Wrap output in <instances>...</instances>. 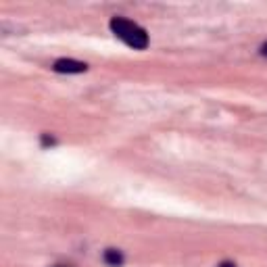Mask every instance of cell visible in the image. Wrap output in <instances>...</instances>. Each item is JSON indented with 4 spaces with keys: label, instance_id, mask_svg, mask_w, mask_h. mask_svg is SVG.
Here are the masks:
<instances>
[{
    "label": "cell",
    "instance_id": "obj_1",
    "mask_svg": "<svg viewBox=\"0 0 267 267\" xmlns=\"http://www.w3.org/2000/svg\"><path fill=\"white\" fill-rule=\"evenodd\" d=\"M111 32L115 34L119 40H123L128 46H132L134 50H144L148 46V34L142 30L140 25L128 21L123 17H113L111 19Z\"/></svg>",
    "mask_w": 267,
    "mask_h": 267
},
{
    "label": "cell",
    "instance_id": "obj_2",
    "mask_svg": "<svg viewBox=\"0 0 267 267\" xmlns=\"http://www.w3.org/2000/svg\"><path fill=\"white\" fill-rule=\"evenodd\" d=\"M52 69L56 73H84V71H88V65L73 61V59H59V61H54Z\"/></svg>",
    "mask_w": 267,
    "mask_h": 267
},
{
    "label": "cell",
    "instance_id": "obj_3",
    "mask_svg": "<svg viewBox=\"0 0 267 267\" xmlns=\"http://www.w3.org/2000/svg\"><path fill=\"white\" fill-rule=\"evenodd\" d=\"M102 259L111 267H121L123 265V253L119 249H107L104 255H102Z\"/></svg>",
    "mask_w": 267,
    "mask_h": 267
},
{
    "label": "cell",
    "instance_id": "obj_4",
    "mask_svg": "<svg viewBox=\"0 0 267 267\" xmlns=\"http://www.w3.org/2000/svg\"><path fill=\"white\" fill-rule=\"evenodd\" d=\"M42 144L44 146H48V144L52 146L54 144V138H50V136H46V134H44V136H42Z\"/></svg>",
    "mask_w": 267,
    "mask_h": 267
},
{
    "label": "cell",
    "instance_id": "obj_5",
    "mask_svg": "<svg viewBox=\"0 0 267 267\" xmlns=\"http://www.w3.org/2000/svg\"><path fill=\"white\" fill-rule=\"evenodd\" d=\"M219 267H236L232 261H223V263H219Z\"/></svg>",
    "mask_w": 267,
    "mask_h": 267
},
{
    "label": "cell",
    "instance_id": "obj_6",
    "mask_svg": "<svg viewBox=\"0 0 267 267\" xmlns=\"http://www.w3.org/2000/svg\"><path fill=\"white\" fill-rule=\"evenodd\" d=\"M261 52L267 56V44H263V46H261Z\"/></svg>",
    "mask_w": 267,
    "mask_h": 267
},
{
    "label": "cell",
    "instance_id": "obj_7",
    "mask_svg": "<svg viewBox=\"0 0 267 267\" xmlns=\"http://www.w3.org/2000/svg\"><path fill=\"white\" fill-rule=\"evenodd\" d=\"M54 267H65V265H54Z\"/></svg>",
    "mask_w": 267,
    "mask_h": 267
}]
</instances>
